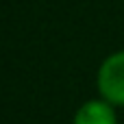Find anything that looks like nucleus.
Wrapping results in <instances>:
<instances>
[{
    "instance_id": "obj_1",
    "label": "nucleus",
    "mask_w": 124,
    "mask_h": 124,
    "mask_svg": "<svg viewBox=\"0 0 124 124\" xmlns=\"http://www.w3.org/2000/svg\"><path fill=\"white\" fill-rule=\"evenodd\" d=\"M98 92L113 107H124V50L109 54L98 70Z\"/></svg>"
},
{
    "instance_id": "obj_2",
    "label": "nucleus",
    "mask_w": 124,
    "mask_h": 124,
    "mask_svg": "<svg viewBox=\"0 0 124 124\" xmlns=\"http://www.w3.org/2000/svg\"><path fill=\"white\" fill-rule=\"evenodd\" d=\"M74 124H118L116 109H113L111 102H107L102 98L100 100H89L76 111Z\"/></svg>"
}]
</instances>
